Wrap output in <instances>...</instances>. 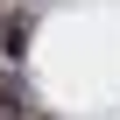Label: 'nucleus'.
<instances>
[{
	"instance_id": "obj_1",
	"label": "nucleus",
	"mask_w": 120,
	"mask_h": 120,
	"mask_svg": "<svg viewBox=\"0 0 120 120\" xmlns=\"http://www.w3.org/2000/svg\"><path fill=\"white\" fill-rule=\"evenodd\" d=\"M0 120H21V113H0Z\"/></svg>"
}]
</instances>
